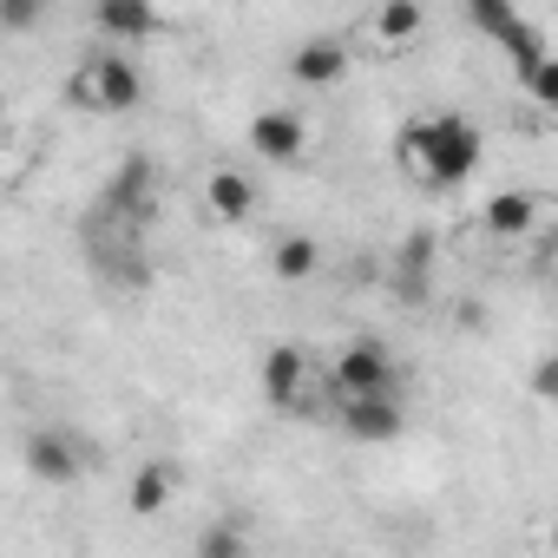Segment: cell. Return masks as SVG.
Here are the masks:
<instances>
[{
	"label": "cell",
	"instance_id": "cell-1",
	"mask_svg": "<svg viewBox=\"0 0 558 558\" xmlns=\"http://www.w3.org/2000/svg\"><path fill=\"white\" fill-rule=\"evenodd\" d=\"M401 158L408 171H421L427 184H466L480 171V125H466L460 112H434V119H408L401 125Z\"/></svg>",
	"mask_w": 558,
	"mask_h": 558
},
{
	"label": "cell",
	"instance_id": "cell-2",
	"mask_svg": "<svg viewBox=\"0 0 558 558\" xmlns=\"http://www.w3.org/2000/svg\"><path fill=\"white\" fill-rule=\"evenodd\" d=\"M66 99H73V106H86V112H132V106L145 99V73H138V66H132V53H119V47L86 53V66L73 73Z\"/></svg>",
	"mask_w": 558,
	"mask_h": 558
},
{
	"label": "cell",
	"instance_id": "cell-3",
	"mask_svg": "<svg viewBox=\"0 0 558 558\" xmlns=\"http://www.w3.org/2000/svg\"><path fill=\"white\" fill-rule=\"evenodd\" d=\"M466 27H480V34H493L499 47H506V60H512V73L519 80H532L551 53H545V34L519 14V8H506V0H473L466 8Z\"/></svg>",
	"mask_w": 558,
	"mask_h": 558
},
{
	"label": "cell",
	"instance_id": "cell-4",
	"mask_svg": "<svg viewBox=\"0 0 558 558\" xmlns=\"http://www.w3.org/2000/svg\"><path fill=\"white\" fill-rule=\"evenodd\" d=\"M336 388H342V401H375V395H388L395 388V355H388V342L381 336H355L342 355H336Z\"/></svg>",
	"mask_w": 558,
	"mask_h": 558
},
{
	"label": "cell",
	"instance_id": "cell-5",
	"mask_svg": "<svg viewBox=\"0 0 558 558\" xmlns=\"http://www.w3.org/2000/svg\"><path fill=\"white\" fill-rule=\"evenodd\" d=\"M250 151L269 158V165H303V151H310V125H303L296 112H283V106H269V112L250 119Z\"/></svg>",
	"mask_w": 558,
	"mask_h": 558
},
{
	"label": "cell",
	"instance_id": "cell-6",
	"mask_svg": "<svg viewBox=\"0 0 558 558\" xmlns=\"http://www.w3.org/2000/svg\"><path fill=\"white\" fill-rule=\"evenodd\" d=\"M21 460H27V473H34V480H47V486H73V480L86 473L80 447H73V440H66L60 427H40V434H27Z\"/></svg>",
	"mask_w": 558,
	"mask_h": 558
},
{
	"label": "cell",
	"instance_id": "cell-7",
	"mask_svg": "<svg viewBox=\"0 0 558 558\" xmlns=\"http://www.w3.org/2000/svg\"><path fill=\"white\" fill-rule=\"evenodd\" d=\"M303 381H310V355L290 349V342H276L263 355V401L269 408H296L303 401Z\"/></svg>",
	"mask_w": 558,
	"mask_h": 558
},
{
	"label": "cell",
	"instance_id": "cell-8",
	"mask_svg": "<svg viewBox=\"0 0 558 558\" xmlns=\"http://www.w3.org/2000/svg\"><path fill=\"white\" fill-rule=\"evenodd\" d=\"M290 73H296L303 86H336V80L349 73V47H342L336 34H316V40H303V47H296Z\"/></svg>",
	"mask_w": 558,
	"mask_h": 558
},
{
	"label": "cell",
	"instance_id": "cell-9",
	"mask_svg": "<svg viewBox=\"0 0 558 558\" xmlns=\"http://www.w3.org/2000/svg\"><path fill=\"white\" fill-rule=\"evenodd\" d=\"M204 210H210L217 223H243V217L256 210V184H250L243 171H210V184H204Z\"/></svg>",
	"mask_w": 558,
	"mask_h": 558
},
{
	"label": "cell",
	"instance_id": "cell-10",
	"mask_svg": "<svg viewBox=\"0 0 558 558\" xmlns=\"http://www.w3.org/2000/svg\"><path fill=\"white\" fill-rule=\"evenodd\" d=\"M342 427H349L355 440H395V434H401V408H395V395L342 401Z\"/></svg>",
	"mask_w": 558,
	"mask_h": 558
},
{
	"label": "cell",
	"instance_id": "cell-11",
	"mask_svg": "<svg viewBox=\"0 0 558 558\" xmlns=\"http://www.w3.org/2000/svg\"><path fill=\"white\" fill-rule=\"evenodd\" d=\"M93 27H99L106 40H151L165 21H158L151 8H132V0H106V8L93 14Z\"/></svg>",
	"mask_w": 558,
	"mask_h": 558
},
{
	"label": "cell",
	"instance_id": "cell-12",
	"mask_svg": "<svg viewBox=\"0 0 558 558\" xmlns=\"http://www.w3.org/2000/svg\"><path fill=\"white\" fill-rule=\"evenodd\" d=\"M538 223V197L532 191H499V197H486V230L493 236H525Z\"/></svg>",
	"mask_w": 558,
	"mask_h": 558
},
{
	"label": "cell",
	"instance_id": "cell-13",
	"mask_svg": "<svg viewBox=\"0 0 558 558\" xmlns=\"http://www.w3.org/2000/svg\"><path fill=\"white\" fill-rule=\"evenodd\" d=\"M171 486H178V480H171V466H165V460H151V466H138V473H132L125 506H132L138 519H151V512H165V506H171Z\"/></svg>",
	"mask_w": 558,
	"mask_h": 558
},
{
	"label": "cell",
	"instance_id": "cell-14",
	"mask_svg": "<svg viewBox=\"0 0 558 558\" xmlns=\"http://www.w3.org/2000/svg\"><path fill=\"white\" fill-rule=\"evenodd\" d=\"M316 263H323V243H316V236H303V230H296V236H283V243L269 250V269L283 276V283H303V276H316Z\"/></svg>",
	"mask_w": 558,
	"mask_h": 558
},
{
	"label": "cell",
	"instance_id": "cell-15",
	"mask_svg": "<svg viewBox=\"0 0 558 558\" xmlns=\"http://www.w3.org/2000/svg\"><path fill=\"white\" fill-rule=\"evenodd\" d=\"M421 27H427V14L414 8V0H395V8H381V14L368 21V34H375L381 47H401V40H414Z\"/></svg>",
	"mask_w": 558,
	"mask_h": 558
},
{
	"label": "cell",
	"instance_id": "cell-16",
	"mask_svg": "<svg viewBox=\"0 0 558 558\" xmlns=\"http://www.w3.org/2000/svg\"><path fill=\"white\" fill-rule=\"evenodd\" d=\"M243 545H250L243 525H236V519H217V525L197 538V558H243Z\"/></svg>",
	"mask_w": 558,
	"mask_h": 558
},
{
	"label": "cell",
	"instance_id": "cell-17",
	"mask_svg": "<svg viewBox=\"0 0 558 558\" xmlns=\"http://www.w3.org/2000/svg\"><path fill=\"white\" fill-rule=\"evenodd\" d=\"M519 86H525V99H532V106H551V112H558V53H551L532 80H519Z\"/></svg>",
	"mask_w": 558,
	"mask_h": 558
},
{
	"label": "cell",
	"instance_id": "cell-18",
	"mask_svg": "<svg viewBox=\"0 0 558 558\" xmlns=\"http://www.w3.org/2000/svg\"><path fill=\"white\" fill-rule=\"evenodd\" d=\"M532 395H538V401H558V355H545V362L532 368Z\"/></svg>",
	"mask_w": 558,
	"mask_h": 558
},
{
	"label": "cell",
	"instance_id": "cell-19",
	"mask_svg": "<svg viewBox=\"0 0 558 558\" xmlns=\"http://www.w3.org/2000/svg\"><path fill=\"white\" fill-rule=\"evenodd\" d=\"M551 551H558V525H551Z\"/></svg>",
	"mask_w": 558,
	"mask_h": 558
}]
</instances>
